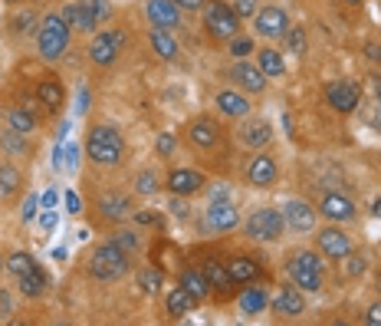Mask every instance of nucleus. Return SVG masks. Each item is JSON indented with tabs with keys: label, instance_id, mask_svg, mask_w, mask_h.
I'll return each mask as SVG.
<instances>
[{
	"label": "nucleus",
	"instance_id": "56",
	"mask_svg": "<svg viewBox=\"0 0 381 326\" xmlns=\"http://www.w3.org/2000/svg\"><path fill=\"white\" fill-rule=\"evenodd\" d=\"M43 205H46V208L56 205V191H46V198H43Z\"/></svg>",
	"mask_w": 381,
	"mask_h": 326
},
{
	"label": "nucleus",
	"instance_id": "17",
	"mask_svg": "<svg viewBox=\"0 0 381 326\" xmlns=\"http://www.w3.org/2000/svg\"><path fill=\"white\" fill-rule=\"evenodd\" d=\"M273 310H276L280 317H299L306 310L303 293H299L296 287H280V293L273 297Z\"/></svg>",
	"mask_w": 381,
	"mask_h": 326
},
{
	"label": "nucleus",
	"instance_id": "24",
	"mask_svg": "<svg viewBox=\"0 0 381 326\" xmlns=\"http://www.w3.org/2000/svg\"><path fill=\"white\" fill-rule=\"evenodd\" d=\"M217 109H221L224 116L240 119V116H246V112H250V103H246L244 93H230V89H224V93H217Z\"/></svg>",
	"mask_w": 381,
	"mask_h": 326
},
{
	"label": "nucleus",
	"instance_id": "37",
	"mask_svg": "<svg viewBox=\"0 0 381 326\" xmlns=\"http://www.w3.org/2000/svg\"><path fill=\"white\" fill-rule=\"evenodd\" d=\"M0 146L7 148V152H14V155H26V142H24V136H20L17 129L4 132V136H0Z\"/></svg>",
	"mask_w": 381,
	"mask_h": 326
},
{
	"label": "nucleus",
	"instance_id": "32",
	"mask_svg": "<svg viewBox=\"0 0 381 326\" xmlns=\"http://www.w3.org/2000/svg\"><path fill=\"white\" fill-rule=\"evenodd\" d=\"M204 277H207V283H211V287H221V290H227L230 283V274H227V267L224 264H217V260H204Z\"/></svg>",
	"mask_w": 381,
	"mask_h": 326
},
{
	"label": "nucleus",
	"instance_id": "3",
	"mask_svg": "<svg viewBox=\"0 0 381 326\" xmlns=\"http://www.w3.org/2000/svg\"><path fill=\"white\" fill-rule=\"evenodd\" d=\"M122 136L112 126H95L85 138V155L93 158L95 165H119L122 162Z\"/></svg>",
	"mask_w": 381,
	"mask_h": 326
},
{
	"label": "nucleus",
	"instance_id": "14",
	"mask_svg": "<svg viewBox=\"0 0 381 326\" xmlns=\"http://www.w3.org/2000/svg\"><path fill=\"white\" fill-rule=\"evenodd\" d=\"M60 17L66 20L73 30H83V34H93L95 26H99V20L93 17V10L85 7V4H66V7L60 10Z\"/></svg>",
	"mask_w": 381,
	"mask_h": 326
},
{
	"label": "nucleus",
	"instance_id": "4",
	"mask_svg": "<svg viewBox=\"0 0 381 326\" xmlns=\"http://www.w3.org/2000/svg\"><path fill=\"white\" fill-rule=\"evenodd\" d=\"M204 24H207V34L217 36V40H230V36H237V30H240L237 10L221 4V0L204 4Z\"/></svg>",
	"mask_w": 381,
	"mask_h": 326
},
{
	"label": "nucleus",
	"instance_id": "62",
	"mask_svg": "<svg viewBox=\"0 0 381 326\" xmlns=\"http://www.w3.org/2000/svg\"><path fill=\"white\" fill-rule=\"evenodd\" d=\"M378 290H381V277H378Z\"/></svg>",
	"mask_w": 381,
	"mask_h": 326
},
{
	"label": "nucleus",
	"instance_id": "8",
	"mask_svg": "<svg viewBox=\"0 0 381 326\" xmlns=\"http://www.w3.org/2000/svg\"><path fill=\"white\" fill-rule=\"evenodd\" d=\"M125 44V36L119 34V30H109V34H99L93 40V46H89V56H93V63H99V66H109L115 56H119V46Z\"/></svg>",
	"mask_w": 381,
	"mask_h": 326
},
{
	"label": "nucleus",
	"instance_id": "29",
	"mask_svg": "<svg viewBox=\"0 0 381 326\" xmlns=\"http://www.w3.org/2000/svg\"><path fill=\"white\" fill-rule=\"evenodd\" d=\"M152 50L158 53L161 60H174L178 56V44H174V36L168 30H155L152 34Z\"/></svg>",
	"mask_w": 381,
	"mask_h": 326
},
{
	"label": "nucleus",
	"instance_id": "58",
	"mask_svg": "<svg viewBox=\"0 0 381 326\" xmlns=\"http://www.w3.org/2000/svg\"><path fill=\"white\" fill-rule=\"evenodd\" d=\"M372 215L381 218V198H375V205H372Z\"/></svg>",
	"mask_w": 381,
	"mask_h": 326
},
{
	"label": "nucleus",
	"instance_id": "60",
	"mask_svg": "<svg viewBox=\"0 0 381 326\" xmlns=\"http://www.w3.org/2000/svg\"><path fill=\"white\" fill-rule=\"evenodd\" d=\"M4 4H17V0H4Z\"/></svg>",
	"mask_w": 381,
	"mask_h": 326
},
{
	"label": "nucleus",
	"instance_id": "34",
	"mask_svg": "<svg viewBox=\"0 0 381 326\" xmlns=\"http://www.w3.org/2000/svg\"><path fill=\"white\" fill-rule=\"evenodd\" d=\"M138 287H142L145 293H158L161 287H165V274L155 270V267H145V270H138Z\"/></svg>",
	"mask_w": 381,
	"mask_h": 326
},
{
	"label": "nucleus",
	"instance_id": "15",
	"mask_svg": "<svg viewBox=\"0 0 381 326\" xmlns=\"http://www.w3.org/2000/svg\"><path fill=\"white\" fill-rule=\"evenodd\" d=\"M230 79H237L246 93H263V89H266V76H263V69L250 66V63H244V60L230 69Z\"/></svg>",
	"mask_w": 381,
	"mask_h": 326
},
{
	"label": "nucleus",
	"instance_id": "42",
	"mask_svg": "<svg viewBox=\"0 0 381 326\" xmlns=\"http://www.w3.org/2000/svg\"><path fill=\"white\" fill-rule=\"evenodd\" d=\"M135 188H138V195H155V191H158V178H155V172H142V175H138Z\"/></svg>",
	"mask_w": 381,
	"mask_h": 326
},
{
	"label": "nucleus",
	"instance_id": "20",
	"mask_svg": "<svg viewBox=\"0 0 381 326\" xmlns=\"http://www.w3.org/2000/svg\"><path fill=\"white\" fill-rule=\"evenodd\" d=\"M250 181H254L256 188H270L273 181H276V162H273L270 155H256L254 162H250Z\"/></svg>",
	"mask_w": 381,
	"mask_h": 326
},
{
	"label": "nucleus",
	"instance_id": "46",
	"mask_svg": "<svg viewBox=\"0 0 381 326\" xmlns=\"http://www.w3.org/2000/svg\"><path fill=\"white\" fill-rule=\"evenodd\" d=\"M66 211H69V215H79V211H83V205H79V195H76V191H66Z\"/></svg>",
	"mask_w": 381,
	"mask_h": 326
},
{
	"label": "nucleus",
	"instance_id": "31",
	"mask_svg": "<svg viewBox=\"0 0 381 326\" xmlns=\"http://www.w3.org/2000/svg\"><path fill=\"white\" fill-rule=\"evenodd\" d=\"M7 122L10 129H17L20 136H30V132H36V116L26 109H10L7 112Z\"/></svg>",
	"mask_w": 381,
	"mask_h": 326
},
{
	"label": "nucleus",
	"instance_id": "27",
	"mask_svg": "<svg viewBox=\"0 0 381 326\" xmlns=\"http://www.w3.org/2000/svg\"><path fill=\"white\" fill-rule=\"evenodd\" d=\"M181 287H184L194 300H204V297L211 293V283H207L204 270H184V274H181Z\"/></svg>",
	"mask_w": 381,
	"mask_h": 326
},
{
	"label": "nucleus",
	"instance_id": "10",
	"mask_svg": "<svg viewBox=\"0 0 381 326\" xmlns=\"http://www.w3.org/2000/svg\"><path fill=\"white\" fill-rule=\"evenodd\" d=\"M240 221L237 208L230 205L227 198H214L211 208H207V228H214V231H234Z\"/></svg>",
	"mask_w": 381,
	"mask_h": 326
},
{
	"label": "nucleus",
	"instance_id": "33",
	"mask_svg": "<svg viewBox=\"0 0 381 326\" xmlns=\"http://www.w3.org/2000/svg\"><path fill=\"white\" fill-rule=\"evenodd\" d=\"M260 69H263V76H283L286 63H283L280 50H260Z\"/></svg>",
	"mask_w": 381,
	"mask_h": 326
},
{
	"label": "nucleus",
	"instance_id": "50",
	"mask_svg": "<svg viewBox=\"0 0 381 326\" xmlns=\"http://www.w3.org/2000/svg\"><path fill=\"white\" fill-rule=\"evenodd\" d=\"M178 7H184V10H201L204 7V0H174Z\"/></svg>",
	"mask_w": 381,
	"mask_h": 326
},
{
	"label": "nucleus",
	"instance_id": "43",
	"mask_svg": "<svg viewBox=\"0 0 381 326\" xmlns=\"http://www.w3.org/2000/svg\"><path fill=\"white\" fill-rule=\"evenodd\" d=\"M234 10H237V17H250V14H256V0H237Z\"/></svg>",
	"mask_w": 381,
	"mask_h": 326
},
{
	"label": "nucleus",
	"instance_id": "13",
	"mask_svg": "<svg viewBox=\"0 0 381 326\" xmlns=\"http://www.w3.org/2000/svg\"><path fill=\"white\" fill-rule=\"evenodd\" d=\"M283 218H286V224L293 228V231H313L315 228V211L306 201H289L286 208H283Z\"/></svg>",
	"mask_w": 381,
	"mask_h": 326
},
{
	"label": "nucleus",
	"instance_id": "19",
	"mask_svg": "<svg viewBox=\"0 0 381 326\" xmlns=\"http://www.w3.org/2000/svg\"><path fill=\"white\" fill-rule=\"evenodd\" d=\"M240 138H244V146H254V148L270 146V138H273L270 122H263V119L244 122V129H240Z\"/></svg>",
	"mask_w": 381,
	"mask_h": 326
},
{
	"label": "nucleus",
	"instance_id": "25",
	"mask_svg": "<svg viewBox=\"0 0 381 326\" xmlns=\"http://www.w3.org/2000/svg\"><path fill=\"white\" fill-rule=\"evenodd\" d=\"M165 303H168V313H171V317H187V313L197 307V300L184 290V287H174V290H168Z\"/></svg>",
	"mask_w": 381,
	"mask_h": 326
},
{
	"label": "nucleus",
	"instance_id": "49",
	"mask_svg": "<svg viewBox=\"0 0 381 326\" xmlns=\"http://www.w3.org/2000/svg\"><path fill=\"white\" fill-rule=\"evenodd\" d=\"M362 270H365V260H362V258H352V264H348V274H352V277H358V274H362Z\"/></svg>",
	"mask_w": 381,
	"mask_h": 326
},
{
	"label": "nucleus",
	"instance_id": "55",
	"mask_svg": "<svg viewBox=\"0 0 381 326\" xmlns=\"http://www.w3.org/2000/svg\"><path fill=\"white\" fill-rule=\"evenodd\" d=\"M0 313H10V297L7 293H0Z\"/></svg>",
	"mask_w": 381,
	"mask_h": 326
},
{
	"label": "nucleus",
	"instance_id": "48",
	"mask_svg": "<svg viewBox=\"0 0 381 326\" xmlns=\"http://www.w3.org/2000/svg\"><path fill=\"white\" fill-rule=\"evenodd\" d=\"M36 205H40V198H36V195L26 198V205H24V218H26V221H30V218L36 215Z\"/></svg>",
	"mask_w": 381,
	"mask_h": 326
},
{
	"label": "nucleus",
	"instance_id": "30",
	"mask_svg": "<svg viewBox=\"0 0 381 326\" xmlns=\"http://www.w3.org/2000/svg\"><path fill=\"white\" fill-rule=\"evenodd\" d=\"M36 99H40V103L46 106L50 112H56V109H60V103H63V86L46 79V83H40V89H36Z\"/></svg>",
	"mask_w": 381,
	"mask_h": 326
},
{
	"label": "nucleus",
	"instance_id": "28",
	"mask_svg": "<svg viewBox=\"0 0 381 326\" xmlns=\"http://www.w3.org/2000/svg\"><path fill=\"white\" fill-rule=\"evenodd\" d=\"M17 280H20V293H24V297H43V293H46V283H50L40 267H33L30 274L17 277Z\"/></svg>",
	"mask_w": 381,
	"mask_h": 326
},
{
	"label": "nucleus",
	"instance_id": "52",
	"mask_svg": "<svg viewBox=\"0 0 381 326\" xmlns=\"http://www.w3.org/2000/svg\"><path fill=\"white\" fill-rule=\"evenodd\" d=\"M43 228H46V231H53V228H56V211H50V215H43Z\"/></svg>",
	"mask_w": 381,
	"mask_h": 326
},
{
	"label": "nucleus",
	"instance_id": "40",
	"mask_svg": "<svg viewBox=\"0 0 381 326\" xmlns=\"http://www.w3.org/2000/svg\"><path fill=\"white\" fill-rule=\"evenodd\" d=\"M283 36H286V50L289 53H306V34L299 30V26L296 30H286Z\"/></svg>",
	"mask_w": 381,
	"mask_h": 326
},
{
	"label": "nucleus",
	"instance_id": "7",
	"mask_svg": "<svg viewBox=\"0 0 381 326\" xmlns=\"http://www.w3.org/2000/svg\"><path fill=\"white\" fill-rule=\"evenodd\" d=\"M325 99H329V106L335 112H355L358 103H362V93H358L355 83H329L325 86Z\"/></svg>",
	"mask_w": 381,
	"mask_h": 326
},
{
	"label": "nucleus",
	"instance_id": "61",
	"mask_svg": "<svg viewBox=\"0 0 381 326\" xmlns=\"http://www.w3.org/2000/svg\"><path fill=\"white\" fill-rule=\"evenodd\" d=\"M0 270H4V258H0Z\"/></svg>",
	"mask_w": 381,
	"mask_h": 326
},
{
	"label": "nucleus",
	"instance_id": "9",
	"mask_svg": "<svg viewBox=\"0 0 381 326\" xmlns=\"http://www.w3.org/2000/svg\"><path fill=\"white\" fill-rule=\"evenodd\" d=\"M315 244H319V250L325 258H335V260L352 254V240H348V234H342L339 228H322V231L315 234Z\"/></svg>",
	"mask_w": 381,
	"mask_h": 326
},
{
	"label": "nucleus",
	"instance_id": "39",
	"mask_svg": "<svg viewBox=\"0 0 381 326\" xmlns=\"http://www.w3.org/2000/svg\"><path fill=\"white\" fill-rule=\"evenodd\" d=\"M83 4L93 10V17L99 20V24H109L112 20V0H83Z\"/></svg>",
	"mask_w": 381,
	"mask_h": 326
},
{
	"label": "nucleus",
	"instance_id": "23",
	"mask_svg": "<svg viewBox=\"0 0 381 326\" xmlns=\"http://www.w3.org/2000/svg\"><path fill=\"white\" fill-rule=\"evenodd\" d=\"M187 138H191L197 148H211V146H217V138H221V129H217L214 122H207V119H197L194 126L187 129Z\"/></svg>",
	"mask_w": 381,
	"mask_h": 326
},
{
	"label": "nucleus",
	"instance_id": "47",
	"mask_svg": "<svg viewBox=\"0 0 381 326\" xmlns=\"http://www.w3.org/2000/svg\"><path fill=\"white\" fill-rule=\"evenodd\" d=\"M365 323L381 326V303H375V307H368V313H365Z\"/></svg>",
	"mask_w": 381,
	"mask_h": 326
},
{
	"label": "nucleus",
	"instance_id": "22",
	"mask_svg": "<svg viewBox=\"0 0 381 326\" xmlns=\"http://www.w3.org/2000/svg\"><path fill=\"white\" fill-rule=\"evenodd\" d=\"M224 267H227V274H230V280H234V283L260 280V274H263V270H260V267H256L250 258H230Z\"/></svg>",
	"mask_w": 381,
	"mask_h": 326
},
{
	"label": "nucleus",
	"instance_id": "18",
	"mask_svg": "<svg viewBox=\"0 0 381 326\" xmlns=\"http://www.w3.org/2000/svg\"><path fill=\"white\" fill-rule=\"evenodd\" d=\"M289 277H293V283H296L299 290H309V293H315V290H322V274L319 270H313V267H306L303 260H289Z\"/></svg>",
	"mask_w": 381,
	"mask_h": 326
},
{
	"label": "nucleus",
	"instance_id": "35",
	"mask_svg": "<svg viewBox=\"0 0 381 326\" xmlns=\"http://www.w3.org/2000/svg\"><path fill=\"white\" fill-rule=\"evenodd\" d=\"M33 258H30V254H24V250H17V254H10L7 258V270L14 277H24V274H30V270H33Z\"/></svg>",
	"mask_w": 381,
	"mask_h": 326
},
{
	"label": "nucleus",
	"instance_id": "36",
	"mask_svg": "<svg viewBox=\"0 0 381 326\" xmlns=\"http://www.w3.org/2000/svg\"><path fill=\"white\" fill-rule=\"evenodd\" d=\"M20 191V172L17 168H0V198H10Z\"/></svg>",
	"mask_w": 381,
	"mask_h": 326
},
{
	"label": "nucleus",
	"instance_id": "2",
	"mask_svg": "<svg viewBox=\"0 0 381 326\" xmlns=\"http://www.w3.org/2000/svg\"><path fill=\"white\" fill-rule=\"evenodd\" d=\"M69 30L73 26L60 17V14H50V17L40 24V34H36V50H40L43 60H60L69 46Z\"/></svg>",
	"mask_w": 381,
	"mask_h": 326
},
{
	"label": "nucleus",
	"instance_id": "63",
	"mask_svg": "<svg viewBox=\"0 0 381 326\" xmlns=\"http://www.w3.org/2000/svg\"><path fill=\"white\" fill-rule=\"evenodd\" d=\"M378 132H381V119H378Z\"/></svg>",
	"mask_w": 381,
	"mask_h": 326
},
{
	"label": "nucleus",
	"instance_id": "5",
	"mask_svg": "<svg viewBox=\"0 0 381 326\" xmlns=\"http://www.w3.org/2000/svg\"><path fill=\"white\" fill-rule=\"evenodd\" d=\"M286 228V218L276 208H256L254 215L246 218V234L254 240H276Z\"/></svg>",
	"mask_w": 381,
	"mask_h": 326
},
{
	"label": "nucleus",
	"instance_id": "54",
	"mask_svg": "<svg viewBox=\"0 0 381 326\" xmlns=\"http://www.w3.org/2000/svg\"><path fill=\"white\" fill-rule=\"evenodd\" d=\"M372 89H375V103H378V109H381V79H372Z\"/></svg>",
	"mask_w": 381,
	"mask_h": 326
},
{
	"label": "nucleus",
	"instance_id": "44",
	"mask_svg": "<svg viewBox=\"0 0 381 326\" xmlns=\"http://www.w3.org/2000/svg\"><path fill=\"white\" fill-rule=\"evenodd\" d=\"M296 260H303L306 267H313V270H319V274H322V260L315 258L313 250H303V254H296Z\"/></svg>",
	"mask_w": 381,
	"mask_h": 326
},
{
	"label": "nucleus",
	"instance_id": "53",
	"mask_svg": "<svg viewBox=\"0 0 381 326\" xmlns=\"http://www.w3.org/2000/svg\"><path fill=\"white\" fill-rule=\"evenodd\" d=\"M365 53H368L372 60H381V46H375V44H368V46H365Z\"/></svg>",
	"mask_w": 381,
	"mask_h": 326
},
{
	"label": "nucleus",
	"instance_id": "12",
	"mask_svg": "<svg viewBox=\"0 0 381 326\" xmlns=\"http://www.w3.org/2000/svg\"><path fill=\"white\" fill-rule=\"evenodd\" d=\"M145 10H148V20L155 24V30H174L181 24V7L174 0H148Z\"/></svg>",
	"mask_w": 381,
	"mask_h": 326
},
{
	"label": "nucleus",
	"instance_id": "57",
	"mask_svg": "<svg viewBox=\"0 0 381 326\" xmlns=\"http://www.w3.org/2000/svg\"><path fill=\"white\" fill-rule=\"evenodd\" d=\"M138 224H158V218L155 215H138Z\"/></svg>",
	"mask_w": 381,
	"mask_h": 326
},
{
	"label": "nucleus",
	"instance_id": "16",
	"mask_svg": "<svg viewBox=\"0 0 381 326\" xmlns=\"http://www.w3.org/2000/svg\"><path fill=\"white\" fill-rule=\"evenodd\" d=\"M322 215L329 218V221H352L355 218V205H352V198L332 191V195L322 198Z\"/></svg>",
	"mask_w": 381,
	"mask_h": 326
},
{
	"label": "nucleus",
	"instance_id": "38",
	"mask_svg": "<svg viewBox=\"0 0 381 326\" xmlns=\"http://www.w3.org/2000/svg\"><path fill=\"white\" fill-rule=\"evenodd\" d=\"M254 53V40L250 36H230V56L234 60H246Z\"/></svg>",
	"mask_w": 381,
	"mask_h": 326
},
{
	"label": "nucleus",
	"instance_id": "21",
	"mask_svg": "<svg viewBox=\"0 0 381 326\" xmlns=\"http://www.w3.org/2000/svg\"><path fill=\"white\" fill-rule=\"evenodd\" d=\"M237 307H240V313H244V317H256V313H263V310L270 307V293L263 290V287H250V290L240 293Z\"/></svg>",
	"mask_w": 381,
	"mask_h": 326
},
{
	"label": "nucleus",
	"instance_id": "1",
	"mask_svg": "<svg viewBox=\"0 0 381 326\" xmlns=\"http://www.w3.org/2000/svg\"><path fill=\"white\" fill-rule=\"evenodd\" d=\"M89 274H93L95 280H119V277L128 274V254L115 240L99 244V248L93 250V258H89Z\"/></svg>",
	"mask_w": 381,
	"mask_h": 326
},
{
	"label": "nucleus",
	"instance_id": "6",
	"mask_svg": "<svg viewBox=\"0 0 381 326\" xmlns=\"http://www.w3.org/2000/svg\"><path fill=\"white\" fill-rule=\"evenodd\" d=\"M254 26H256V34L266 36V40H280L289 30V17L280 7H263V10H256Z\"/></svg>",
	"mask_w": 381,
	"mask_h": 326
},
{
	"label": "nucleus",
	"instance_id": "26",
	"mask_svg": "<svg viewBox=\"0 0 381 326\" xmlns=\"http://www.w3.org/2000/svg\"><path fill=\"white\" fill-rule=\"evenodd\" d=\"M99 208H102V215L112 218V221H122V218L132 215V201L125 195H102Z\"/></svg>",
	"mask_w": 381,
	"mask_h": 326
},
{
	"label": "nucleus",
	"instance_id": "59",
	"mask_svg": "<svg viewBox=\"0 0 381 326\" xmlns=\"http://www.w3.org/2000/svg\"><path fill=\"white\" fill-rule=\"evenodd\" d=\"M345 4H362V0H345Z\"/></svg>",
	"mask_w": 381,
	"mask_h": 326
},
{
	"label": "nucleus",
	"instance_id": "51",
	"mask_svg": "<svg viewBox=\"0 0 381 326\" xmlns=\"http://www.w3.org/2000/svg\"><path fill=\"white\" fill-rule=\"evenodd\" d=\"M89 109V93L85 89H79V103H76V112H85Z\"/></svg>",
	"mask_w": 381,
	"mask_h": 326
},
{
	"label": "nucleus",
	"instance_id": "11",
	"mask_svg": "<svg viewBox=\"0 0 381 326\" xmlns=\"http://www.w3.org/2000/svg\"><path fill=\"white\" fill-rule=\"evenodd\" d=\"M168 191L178 198H187V195H197V191L204 188V175L194 172V168H174V172L168 175Z\"/></svg>",
	"mask_w": 381,
	"mask_h": 326
},
{
	"label": "nucleus",
	"instance_id": "41",
	"mask_svg": "<svg viewBox=\"0 0 381 326\" xmlns=\"http://www.w3.org/2000/svg\"><path fill=\"white\" fill-rule=\"evenodd\" d=\"M112 240H115V244H119V248L125 250V254H132V250H138V244H142L135 231H119V234H115V238H112Z\"/></svg>",
	"mask_w": 381,
	"mask_h": 326
},
{
	"label": "nucleus",
	"instance_id": "45",
	"mask_svg": "<svg viewBox=\"0 0 381 326\" xmlns=\"http://www.w3.org/2000/svg\"><path fill=\"white\" fill-rule=\"evenodd\" d=\"M158 152L161 155H171V152H174V136H171V132L158 136Z\"/></svg>",
	"mask_w": 381,
	"mask_h": 326
}]
</instances>
